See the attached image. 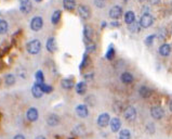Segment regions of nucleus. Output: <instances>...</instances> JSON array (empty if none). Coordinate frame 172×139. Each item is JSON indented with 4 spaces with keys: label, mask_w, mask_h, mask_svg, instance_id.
Segmentation results:
<instances>
[{
    "label": "nucleus",
    "mask_w": 172,
    "mask_h": 139,
    "mask_svg": "<svg viewBox=\"0 0 172 139\" xmlns=\"http://www.w3.org/2000/svg\"><path fill=\"white\" fill-rule=\"evenodd\" d=\"M27 52L30 53V54H38L41 50V43L38 39H34L30 40L29 43H27L26 45Z\"/></svg>",
    "instance_id": "1"
},
{
    "label": "nucleus",
    "mask_w": 172,
    "mask_h": 139,
    "mask_svg": "<svg viewBox=\"0 0 172 139\" xmlns=\"http://www.w3.org/2000/svg\"><path fill=\"white\" fill-rule=\"evenodd\" d=\"M140 25H141V27H143V28H148V27H151L152 25L154 24V17L153 15H151L149 13H147V14H143L141 17V19H140Z\"/></svg>",
    "instance_id": "2"
},
{
    "label": "nucleus",
    "mask_w": 172,
    "mask_h": 139,
    "mask_svg": "<svg viewBox=\"0 0 172 139\" xmlns=\"http://www.w3.org/2000/svg\"><path fill=\"white\" fill-rule=\"evenodd\" d=\"M43 26V20L41 17H35L30 21V28L34 32H39Z\"/></svg>",
    "instance_id": "3"
},
{
    "label": "nucleus",
    "mask_w": 172,
    "mask_h": 139,
    "mask_svg": "<svg viewBox=\"0 0 172 139\" xmlns=\"http://www.w3.org/2000/svg\"><path fill=\"white\" fill-rule=\"evenodd\" d=\"M124 118L127 121H129V122H132V121H134L136 118V110L134 107H128L126 110H124Z\"/></svg>",
    "instance_id": "4"
},
{
    "label": "nucleus",
    "mask_w": 172,
    "mask_h": 139,
    "mask_svg": "<svg viewBox=\"0 0 172 139\" xmlns=\"http://www.w3.org/2000/svg\"><path fill=\"white\" fill-rule=\"evenodd\" d=\"M151 115L152 118H155V120H160V118H163V115H165V111L161 107L159 106H155L151 109Z\"/></svg>",
    "instance_id": "5"
},
{
    "label": "nucleus",
    "mask_w": 172,
    "mask_h": 139,
    "mask_svg": "<svg viewBox=\"0 0 172 139\" xmlns=\"http://www.w3.org/2000/svg\"><path fill=\"white\" fill-rule=\"evenodd\" d=\"M122 15V8L120 6H114L112 9L109 10V17L110 19L118 21V19H120Z\"/></svg>",
    "instance_id": "6"
},
{
    "label": "nucleus",
    "mask_w": 172,
    "mask_h": 139,
    "mask_svg": "<svg viewBox=\"0 0 172 139\" xmlns=\"http://www.w3.org/2000/svg\"><path fill=\"white\" fill-rule=\"evenodd\" d=\"M77 11H78L79 17H81V19H84V20H88L89 17H90V15H91L90 9H89V8L87 7V6H84V5L78 6V8H77Z\"/></svg>",
    "instance_id": "7"
},
{
    "label": "nucleus",
    "mask_w": 172,
    "mask_h": 139,
    "mask_svg": "<svg viewBox=\"0 0 172 139\" xmlns=\"http://www.w3.org/2000/svg\"><path fill=\"white\" fill-rule=\"evenodd\" d=\"M110 122V116L108 113H102L98 118V125L101 127H106Z\"/></svg>",
    "instance_id": "8"
},
{
    "label": "nucleus",
    "mask_w": 172,
    "mask_h": 139,
    "mask_svg": "<svg viewBox=\"0 0 172 139\" xmlns=\"http://www.w3.org/2000/svg\"><path fill=\"white\" fill-rule=\"evenodd\" d=\"M31 94H33V96L35 97V98L39 99L42 97V95L45 94V92H43L42 89H41L40 84L35 83V84L33 85V87H31Z\"/></svg>",
    "instance_id": "9"
},
{
    "label": "nucleus",
    "mask_w": 172,
    "mask_h": 139,
    "mask_svg": "<svg viewBox=\"0 0 172 139\" xmlns=\"http://www.w3.org/2000/svg\"><path fill=\"white\" fill-rule=\"evenodd\" d=\"M76 113L79 118H84L89 115V110H88V108H87L86 104H79V106H77V108H76Z\"/></svg>",
    "instance_id": "10"
},
{
    "label": "nucleus",
    "mask_w": 172,
    "mask_h": 139,
    "mask_svg": "<svg viewBox=\"0 0 172 139\" xmlns=\"http://www.w3.org/2000/svg\"><path fill=\"white\" fill-rule=\"evenodd\" d=\"M26 118L29 122H35L38 118V110L36 108H30L28 109L26 113Z\"/></svg>",
    "instance_id": "11"
},
{
    "label": "nucleus",
    "mask_w": 172,
    "mask_h": 139,
    "mask_svg": "<svg viewBox=\"0 0 172 139\" xmlns=\"http://www.w3.org/2000/svg\"><path fill=\"white\" fill-rule=\"evenodd\" d=\"M109 125H110V130H112V132L117 133V132H119L120 127H121V121H120L118 118H114L110 120Z\"/></svg>",
    "instance_id": "12"
},
{
    "label": "nucleus",
    "mask_w": 172,
    "mask_h": 139,
    "mask_svg": "<svg viewBox=\"0 0 172 139\" xmlns=\"http://www.w3.org/2000/svg\"><path fill=\"white\" fill-rule=\"evenodd\" d=\"M45 47H47V50L51 53H53V52L56 51V49H57L56 40H55L54 37H50V38L47 40V45H45Z\"/></svg>",
    "instance_id": "13"
},
{
    "label": "nucleus",
    "mask_w": 172,
    "mask_h": 139,
    "mask_svg": "<svg viewBox=\"0 0 172 139\" xmlns=\"http://www.w3.org/2000/svg\"><path fill=\"white\" fill-rule=\"evenodd\" d=\"M171 52V46L169 43H163L159 47V53L163 57H168Z\"/></svg>",
    "instance_id": "14"
},
{
    "label": "nucleus",
    "mask_w": 172,
    "mask_h": 139,
    "mask_svg": "<svg viewBox=\"0 0 172 139\" xmlns=\"http://www.w3.org/2000/svg\"><path fill=\"white\" fill-rule=\"evenodd\" d=\"M120 79H121V82L124 84H131L133 82V75L129 72H124L120 76Z\"/></svg>",
    "instance_id": "15"
},
{
    "label": "nucleus",
    "mask_w": 172,
    "mask_h": 139,
    "mask_svg": "<svg viewBox=\"0 0 172 139\" xmlns=\"http://www.w3.org/2000/svg\"><path fill=\"white\" fill-rule=\"evenodd\" d=\"M47 123H48V125H50V126H56V125H59V123H60V118H59L56 114H50L48 118H47Z\"/></svg>",
    "instance_id": "16"
},
{
    "label": "nucleus",
    "mask_w": 172,
    "mask_h": 139,
    "mask_svg": "<svg viewBox=\"0 0 172 139\" xmlns=\"http://www.w3.org/2000/svg\"><path fill=\"white\" fill-rule=\"evenodd\" d=\"M63 7L67 11H73L76 8V0H63Z\"/></svg>",
    "instance_id": "17"
},
{
    "label": "nucleus",
    "mask_w": 172,
    "mask_h": 139,
    "mask_svg": "<svg viewBox=\"0 0 172 139\" xmlns=\"http://www.w3.org/2000/svg\"><path fill=\"white\" fill-rule=\"evenodd\" d=\"M124 17V22H126L128 25L133 23V22H135V13H134L133 11H128V12H126Z\"/></svg>",
    "instance_id": "18"
},
{
    "label": "nucleus",
    "mask_w": 172,
    "mask_h": 139,
    "mask_svg": "<svg viewBox=\"0 0 172 139\" xmlns=\"http://www.w3.org/2000/svg\"><path fill=\"white\" fill-rule=\"evenodd\" d=\"M84 40L86 41H91L92 36H93V31L89 25H86L84 28Z\"/></svg>",
    "instance_id": "19"
},
{
    "label": "nucleus",
    "mask_w": 172,
    "mask_h": 139,
    "mask_svg": "<svg viewBox=\"0 0 172 139\" xmlns=\"http://www.w3.org/2000/svg\"><path fill=\"white\" fill-rule=\"evenodd\" d=\"M139 94L142 98H148V97L152 95V90H151V88H148L147 86H142V87H140V89H139Z\"/></svg>",
    "instance_id": "20"
},
{
    "label": "nucleus",
    "mask_w": 172,
    "mask_h": 139,
    "mask_svg": "<svg viewBox=\"0 0 172 139\" xmlns=\"http://www.w3.org/2000/svg\"><path fill=\"white\" fill-rule=\"evenodd\" d=\"M61 17H62V12H61L60 10H55L54 12H53L52 17H51V22H52V24L56 25L61 20Z\"/></svg>",
    "instance_id": "21"
},
{
    "label": "nucleus",
    "mask_w": 172,
    "mask_h": 139,
    "mask_svg": "<svg viewBox=\"0 0 172 139\" xmlns=\"http://www.w3.org/2000/svg\"><path fill=\"white\" fill-rule=\"evenodd\" d=\"M61 85L64 89H72L74 87V81L70 78H64L61 83Z\"/></svg>",
    "instance_id": "22"
},
{
    "label": "nucleus",
    "mask_w": 172,
    "mask_h": 139,
    "mask_svg": "<svg viewBox=\"0 0 172 139\" xmlns=\"http://www.w3.org/2000/svg\"><path fill=\"white\" fill-rule=\"evenodd\" d=\"M76 91L77 94L79 95H84L87 91V84L84 82H80L76 85Z\"/></svg>",
    "instance_id": "23"
},
{
    "label": "nucleus",
    "mask_w": 172,
    "mask_h": 139,
    "mask_svg": "<svg viewBox=\"0 0 172 139\" xmlns=\"http://www.w3.org/2000/svg\"><path fill=\"white\" fill-rule=\"evenodd\" d=\"M15 76L13 74H8L7 76L5 77V83L7 86H12V85L15 84Z\"/></svg>",
    "instance_id": "24"
},
{
    "label": "nucleus",
    "mask_w": 172,
    "mask_h": 139,
    "mask_svg": "<svg viewBox=\"0 0 172 139\" xmlns=\"http://www.w3.org/2000/svg\"><path fill=\"white\" fill-rule=\"evenodd\" d=\"M20 10H21L22 13H25V14H27V13H29L31 11V3L30 1L27 3H23V5H21V7H20Z\"/></svg>",
    "instance_id": "25"
},
{
    "label": "nucleus",
    "mask_w": 172,
    "mask_h": 139,
    "mask_svg": "<svg viewBox=\"0 0 172 139\" xmlns=\"http://www.w3.org/2000/svg\"><path fill=\"white\" fill-rule=\"evenodd\" d=\"M9 29V25H8V22L5 20H0V34L3 35L5 34Z\"/></svg>",
    "instance_id": "26"
},
{
    "label": "nucleus",
    "mask_w": 172,
    "mask_h": 139,
    "mask_svg": "<svg viewBox=\"0 0 172 139\" xmlns=\"http://www.w3.org/2000/svg\"><path fill=\"white\" fill-rule=\"evenodd\" d=\"M157 36H158V38H159L160 40H163V39L167 38V36H168V31L165 28V27H161V28H160L159 31H158Z\"/></svg>",
    "instance_id": "27"
},
{
    "label": "nucleus",
    "mask_w": 172,
    "mask_h": 139,
    "mask_svg": "<svg viewBox=\"0 0 172 139\" xmlns=\"http://www.w3.org/2000/svg\"><path fill=\"white\" fill-rule=\"evenodd\" d=\"M35 77H36V83H38V84H43L45 83V76H43L42 71H37Z\"/></svg>",
    "instance_id": "28"
},
{
    "label": "nucleus",
    "mask_w": 172,
    "mask_h": 139,
    "mask_svg": "<svg viewBox=\"0 0 172 139\" xmlns=\"http://www.w3.org/2000/svg\"><path fill=\"white\" fill-rule=\"evenodd\" d=\"M140 23H136V22H133L131 24H129V31L132 32V33H136V32L140 31Z\"/></svg>",
    "instance_id": "29"
},
{
    "label": "nucleus",
    "mask_w": 172,
    "mask_h": 139,
    "mask_svg": "<svg viewBox=\"0 0 172 139\" xmlns=\"http://www.w3.org/2000/svg\"><path fill=\"white\" fill-rule=\"evenodd\" d=\"M131 138V134L128 130H122L119 133V139H130Z\"/></svg>",
    "instance_id": "30"
},
{
    "label": "nucleus",
    "mask_w": 172,
    "mask_h": 139,
    "mask_svg": "<svg viewBox=\"0 0 172 139\" xmlns=\"http://www.w3.org/2000/svg\"><path fill=\"white\" fill-rule=\"evenodd\" d=\"M114 55H115V49L113 47V45H110L107 49V52H106V58H107L108 60H112L113 58H114Z\"/></svg>",
    "instance_id": "31"
},
{
    "label": "nucleus",
    "mask_w": 172,
    "mask_h": 139,
    "mask_svg": "<svg viewBox=\"0 0 172 139\" xmlns=\"http://www.w3.org/2000/svg\"><path fill=\"white\" fill-rule=\"evenodd\" d=\"M93 2H94V6H95L96 8H100V9H102V8L105 7L106 0H93Z\"/></svg>",
    "instance_id": "32"
},
{
    "label": "nucleus",
    "mask_w": 172,
    "mask_h": 139,
    "mask_svg": "<svg viewBox=\"0 0 172 139\" xmlns=\"http://www.w3.org/2000/svg\"><path fill=\"white\" fill-rule=\"evenodd\" d=\"M41 86V89H42L43 92H45V94H49V92H51L52 91V87L50 86V85H47V84H40Z\"/></svg>",
    "instance_id": "33"
},
{
    "label": "nucleus",
    "mask_w": 172,
    "mask_h": 139,
    "mask_svg": "<svg viewBox=\"0 0 172 139\" xmlns=\"http://www.w3.org/2000/svg\"><path fill=\"white\" fill-rule=\"evenodd\" d=\"M155 37H156V35H149V36L146 37V39H145V43H146V45H147V46H152V45H153Z\"/></svg>",
    "instance_id": "34"
},
{
    "label": "nucleus",
    "mask_w": 172,
    "mask_h": 139,
    "mask_svg": "<svg viewBox=\"0 0 172 139\" xmlns=\"http://www.w3.org/2000/svg\"><path fill=\"white\" fill-rule=\"evenodd\" d=\"M147 1L153 6H158V5H160V2H161V0H147Z\"/></svg>",
    "instance_id": "35"
},
{
    "label": "nucleus",
    "mask_w": 172,
    "mask_h": 139,
    "mask_svg": "<svg viewBox=\"0 0 172 139\" xmlns=\"http://www.w3.org/2000/svg\"><path fill=\"white\" fill-rule=\"evenodd\" d=\"M94 49H95V46L93 45V43H89V45H87V51H93Z\"/></svg>",
    "instance_id": "36"
},
{
    "label": "nucleus",
    "mask_w": 172,
    "mask_h": 139,
    "mask_svg": "<svg viewBox=\"0 0 172 139\" xmlns=\"http://www.w3.org/2000/svg\"><path fill=\"white\" fill-rule=\"evenodd\" d=\"M87 63H88V57H87V54H84V60H82V63H81V65H80V69H81V67H84V66H86Z\"/></svg>",
    "instance_id": "37"
},
{
    "label": "nucleus",
    "mask_w": 172,
    "mask_h": 139,
    "mask_svg": "<svg viewBox=\"0 0 172 139\" xmlns=\"http://www.w3.org/2000/svg\"><path fill=\"white\" fill-rule=\"evenodd\" d=\"M142 11H143V14H147V13H149V8L148 7H143L142 8Z\"/></svg>",
    "instance_id": "38"
},
{
    "label": "nucleus",
    "mask_w": 172,
    "mask_h": 139,
    "mask_svg": "<svg viewBox=\"0 0 172 139\" xmlns=\"http://www.w3.org/2000/svg\"><path fill=\"white\" fill-rule=\"evenodd\" d=\"M13 139H25V137L23 135H16V136H14Z\"/></svg>",
    "instance_id": "39"
},
{
    "label": "nucleus",
    "mask_w": 172,
    "mask_h": 139,
    "mask_svg": "<svg viewBox=\"0 0 172 139\" xmlns=\"http://www.w3.org/2000/svg\"><path fill=\"white\" fill-rule=\"evenodd\" d=\"M110 25H112V26H115V27H116V26H119V23H118V21H117V22L115 21V22H112V24H110Z\"/></svg>",
    "instance_id": "40"
},
{
    "label": "nucleus",
    "mask_w": 172,
    "mask_h": 139,
    "mask_svg": "<svg viewBox=\"0 0 172 139\" xmlns=\"http://www.w3.org/2000/svg\"><path fill=\"white\" fill-rule=\"evenodd\" d=\"M20 2H21V5H23V3H27V2H29V0H20Z\"/></svg>",
    "instance_id": "41"
},
{
    "label": "nucleus",
    "mask_w": 172,
    "mask_h": 139,
    "mask_svg": "<svg viewBox=\"0 0 172 139\" xmlns=\"http://www.w3.org/2000/svg\"><path fill=\"white\" fill-rule=\"evenodd\" d=\"M169 109H170V111L172 112V100L170 101V103H169Z\"/></svg>",
    "instance_id": "42"
},
{
    "label": "nucleus",
    "mask_w": 172,
    "mask_h": 139,
    "mask_svg": "<svg viewBox=\"0 0 172 139\" xmlns=\"http://www.w3.org/2000/svg\"><path fill=\"white\" fill-rule=\"evenodd\" d=\"M36 139H45V136H38V137H36Z\"/></svg>",
    "instance_id": "43"
},
{
    "label": "nucleus",
    "mask_w": 172,
    "mask_h": 139,
    "mask_svg": "<svg viewBox=\"0 0 172 139\" xmlns=\"http://www.w3.org/2000/svg\"><path fill=\"white\" fill-rule=\"evenodd\" d=\"M140 2H144V1H146V0H139Z\"/></svg>",
    "instance_id": "44"
},
{
    "label": "nucleus",
    "mask_w": 172,
    "mask_h": 139,
    "mask_svg": "<svg viewBox=\"0 0 172 139\" xmlns=\"http://www.w3.org/2000/svg\"><path fill=\"white\" fill-rule=\"evenodd\" d=\"M35 1H37V2H40V1H42V0H35Z\"/></svg>",
    "instance_id": "45"
}]
</instances>
